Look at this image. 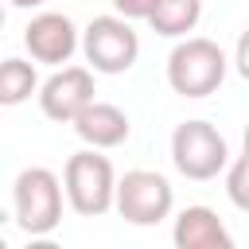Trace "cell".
Returning a JSON list of instances; mask_svg holds the SVG:
<instances>
[{
    "label": "cell",
    "mask_w": 249,
    "mask_h": 249,
    "mask_svg": "<svg viewBox=\"0 0 249 249\" xmlns=\"http://www.w3.org/2000/svg\"><path fill=\"white\" fill-rule=\"evenodd\" d=\"M175 206V191L160 171L136 167L113 183V210L128 226H160Z\"/></svg>",
    "instance_id": "5b68a950"
},
{
    "label": "cell",
    "mask_w": 249,
    "mask_h": 249,
    "mask_svg": "<svg viewBox=\"0 0 249 249\" xmlns=\"http://www.w3.org/2000/svg\"><path fill=\"white\" fill-rule=\"evenodd\" d=\"M82 51L93 74H124L140 58V39L124 16H93L82 31Z\"/></svg>",
    "instance_id": "8992f818"
},
{
    "label": "cell",
    "mask_w": 249,
    "mask_h": 249,
    "mask_svg": "<svg viewBox=\"0 0 249 249\" xmlns=\"http://www.w3.org/2000/svg\"><path fill=\"white\" fill-rule=\"evenodd\" d=\"M144 19L152 23L156 35H163V39H183L187 31L198 27V19H202V0H156Z\"/></svg>",
    "instance_id": "8fae6325"
},
{
    "label": "cell",
    "mask_w": 249,
    "mask_h": 249,
    "mask_svg": "<svg viewBox=\"0 0 249 249\" xmlns=\"http://www.w3.org/2000/svg\"><path fill=\"white\" fill-rule=\"evenodd\" d=\"M113 183H117V171H113L109 156H101L97 148L74 152L62 167L66 202L82 218H101V214L113 210Z\"/></svg>",
    "instance_id": "3957f363"
},
{
    "label": "cell",
    "mask_w": 249,
    "mask_h": 249,
    "mask_svg": "<svg viewBox=\"0 0 249 249\" xmlns=\"http://www.w3.org/2000/svg\"><path fill=\"white\" fill-rule=\"evenodd\" d=\"M171 241L179 249H233V237H230L226 222L210 206H187V210H179Z\"/></svg>",
    "instance_id": "30bf717a"
},
{
    "label": "cell",
    "mask_w": 249,
    "mask_h": 249,
    "mask_svg": "<svg viewBox=\"0 0 249 249\" xmlns=\"http://www.w3.org/2000/svg\"><path fill=\"white\" fill-rule=\"evenodd\" d=\"M39 89L35 62L27 58H4L0 62V105H23Z\"/></svg>",
    "instance_id": "7c38bea8"
},
{
    "label": "cell",
    "mask_w": 249,
    "mask_h": 249,
    "mask_svg": "<svg viewBox=\"0 0 249 249\" xmlns=\"http://www.w3.org/2000/svg\"><path fill=\"white\" fill-rule=\"evenodd\" d=\"M93 70L86 66H62L54 70L43 86H39V109L43 117L58 121V124H70L89 101H93Z\"/></svg>",
    "instance_id": "52a82bcc"
},
{
    "label": "cell",
    "mask_w": 249,
    "mask_h": 249,
    "mask_svg": "<svg viewBox=\"0 0 249 249\" xmlns=\"http://www.w3.org/2000/svg\"><path fill=\"white\" fill-rule=\"evenodd\" d=\"M109 4H113L117 16H124V19H144L148 8H152L156 0H109Z\"/></svg>",
    "instance_id": "5bb4252c"
},
{
    "label": "cell",
    "mask_w": 249,
    "mask_h": 249,
    "mask_svg": "<svg viewBox=\"0 0 249 249\" xmlns=\"http://www.w3.org/2000/svg\"><path fill=\"white\" fill-rule=\"evenodd\" d=\"M226 51L214 43V39H202V35H183L171 54H167V86L179 93V97H210L218 93V86L226 82Z\"/></svg>",
    "instance_id": "6da1fadb"
},
{
    "label": "cell",
    "mask_w": 249,
    "mask_h": 249,
    "mask_svg": "<svg viewBox=\"0 0 249 249\" xmlns=\"http://www.w3.org/2000/svg\"><path fill=\"white\" fill-rule=\"evenodd\" d=\"M12 4H16V8H43L47 0H12Z\"/></svg>",
    "instance_id": "9a60e30c"
},
{
    "label": "cell",
    "mask_w": 249,
    "mask_h": 249,
    "mask_svg": "<svg viewBox=\"0 0 249 249\" xmlns=\"http://www.w3.org/2000/svg\"><path fill=\"white\" fill-rule=\"evenodd\" d=\"M226 167H230V175H226V191H230L233 206L245 210V206H249V195H245V156H230Z\"/></svg>",
    "instance_id": "4fadbf2b"
},
{
    "label": "cell",
    "mask_w": 249,
    "mask_h": 249,
    "mask_svg": "<svg viewBox=\"0 0 249 249\" xmlns=\"http://www.w3.org/2000/svg\"><path fill=\"white\" fill-rule=\"evenodd\" d=\"M0 27H4V4H0Z\"/></svg>",
    "instance_id": "2e32d148"
},
{
    "label": "cell",
    "mask_w": 249,
    "mask_h": 249,
    "mask_svg": "<svg viewBox=\"0 0 249 249\" xmlns=\"http://www.w3.org/2000/svg\"><path fill=\"white\" fill-rule=\"evenodd\" d=\"M23 47H27L31 62L62 66V62H70V54L78 51V27H74V19L62 16V12H39V16H31V23L23 27Z\"/></svg>",
    "instance_id": "ba28073f"
},
{
    "label": "cell",
    "mask_w": 249,
    "mask_h": 249,
    "mask_svg": "<svg viewBox=\"0 0 249 249\" xmlns=\"http://www.w3.org/2000/svg\"><path fill=\"white\" fill-rule=\"evenodd\" d=\"M171 163L191 183H210L230 163V144L210 121H183L171 132Z\"/></svg>",
    "instance_id": "277c9868"
},
{
    "label": "cell",
    "mask_w": 249,
    "mask_h": 249,
    "mask_svg": "<svg viewBox=\"0 0 249 249\" xmlns=\"http://www.w3.org/2000/svg\"><path fill=\"white\" fill-rule=\"evenodd\" d=\"M16 226L27 237H47L62 222V183L51 167H23L12 183Z\"/></svg>",
    "instance_id": "7a4b0ae2"
},
{
    "label": "cell",
    "mask_w": 249,
    "mask_h": 249,
    "mask_svg": "<svg viewBox=\"0 0 249 249\" xmlns=\"http://www.w3.org/2000/svg\"><path fill=\"white\" fill-rule=\"evenodd\" d=\"M70 124H74V132L82 136V144H86V148H97V152L124 144L128 132H132L128 113L117 109V105H109V101H97V97H93V101H89Z\"/></svg>",
    "instance_id": "9c48e42d"
},
{
    "label": "cell",
    "mask_w": 249,
    "mask_h": 249,
    "mask_svg": "<svg viewBox=\"0 0 249 249\" xmlns=\"http://www.w3.org/2000/svg\"><path fill=\"white\" fill-rule=\"evenodd\" d=\"M4 245H8V241H4V233H0V249H4Z\"/></svg>",
    "instance_id": "e0dca14e"
}]
</instances>
